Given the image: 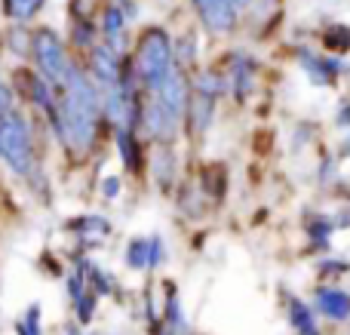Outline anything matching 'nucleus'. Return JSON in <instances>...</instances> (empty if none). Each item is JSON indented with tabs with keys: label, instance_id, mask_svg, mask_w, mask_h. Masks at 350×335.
Instances as JSON below:
<instances>
[{
	"label": "nucleus",
	"instance_id": "f257e3e1",
	"mask_svg": "<svg viewBox=\"0 0 350 335\" xmlns=\"http://www.w3.org/2000/svg\"><path fill=\"white\" fill-rule=\"evenodd\" d=\"M0 160H6V166L18 176H31V170H34L28 123L16 111L0 117Z\"/></svg>",
	"mask_w": 350,
	"mask_h": 335
},
{
	"label": "nucleus",
	"instance_id": "f03ea898",
	"mask_svg": "<svg viewBox=\"0 0 350 335\" xmlns=\"http://www.w3.org/2000/svg\"><path fill=\"white\" fill-rule=\"evenodd\" d=\"M139 77L145 80L151 90H157L160 83L166 80V74L172 71V43H170V34L160 28L148 31L142 37V46H139Z\"/></svg>",
	"mask_w": 350,
	"mask_h": 335
},
{
	"label": "nucleus",
	"instance_id": "7ed1b4c3",
	"mask_svg": "<svg viewBox=\"0 0 350 335\" xmlns=\"http://www.w3.org/2000/svg\"><path fill=\"white\" fill-rule=\"evenodd\" d=\"M31 43H34V55H37V65H40V71H43V80H46V83H65L71 68H68L65 49H62L59 37H55L49 28H40Z\"/></svg>",
	"mask_w": 350,
	"mask_h": 335
},
{
	"label": "nucleus",
	"instance_id": "20e7f679",
	"mask_svg": "<svg viewBox=\"0 0 350 335\" xmlns=\"http://www.w3.org/2000/svg\"><path fill=\"white\" fill-rule=\"evenodd\" d=\"M314 311L323 320H332V323H347L350 320V293L332 283H323L314 289Z\"/></svg>",
	"mask_w": 350,
	"mask_h": 335
},
{
	"label": "nucleus",
	"instance_id": "39448f33",
	"mask_svg": "<svg viewBox=\"0 0 350 335\" xmlns=\"http://www.w3.org/2000/svg\"><path fill=\"white\" fill-rule=\"evenodd\" d=\"M187 98H191L187 80H185V74L175 68V71L166 74L163 83L157 86V105L166 111V114H172L175 120H181V114L187 111Z\"/></svg>",
	"mask_w": 350,
	"mask_h": 335
},
{
	"label": "nucleus",
	"instance_id": "423d86ee",
	"mask_svg": "<svg viewBox=\"0 0 350 335\" xmlns=\"http://www.w3.org/2000/svg\"><path fill=\"white\" fill-rule=\"evenodd\" d=\"M203 16L206 28L215 31V34H224V31L234 28V3L230 0H193Z\"/></svg>",
	"mask_w": 350,
	"mask_h": 335
},
{
	"label": "nucleus",
	"instance_id": "0eeeda50",
	"mask_svg": "<svg viewBox=\"0 0 350 335\" xmlns=\"http://www.w3.org/2000/svg\"><path fill=\"white\" fill-rule=\"evenodd\" d=\"M92 71H96V80L102 83V90H117V86H123L120 62H117L114 49L96 46V53H92Z\"/></svg>",
	"mask_w": 350,
	"mask_h": 335
},
{
	"label": "nucleus",
	"instance_id": "6e6552de",
	"mask_svg": "<svg viewBox=\"0 0 350 335\" xmlns=\"http://www.w3.org/2000/svg\"><path fill=\"white\" fill-rule=\"evenodd\" d=\"M286 317H289V326L295 330V335H320V320H317V311L308 305V302L298 299V295H289Z\"/></svg>",
	"mask_w": 350,
	"mask_h": 335
},
{
	"label": "nucleus",
	"instance_id": "1a4fd4ad",
	"mask_svg": "<svg viewBox=\"0 0 350 335\" xmlns=\"http://www.w3.org/2000/svg\"><path fill=\"white\" fill-rule=\"evenodd\" d=\"M212 114H215V98L206 92H193L187 98V120H191V133L203 135L212 126Z\"/></svg>",
	"mask_w": 350,
	"mask_h": 335
},
{
	"label": "nucleus",
	"instance_id": "9d476101",
	"mask_svg": "<svg viewBox=\"0 0 350 335\" xmlns=\"http://www.w3.org/2000/svg\"><path fill=\"white\" fill-rule=\"evenodd\" d=\"M163 323L172 335H187V320L185 311H181V299H178V286L175 283H166V305H163Z\"/></svg>",
	"mask_w": 350,
	"mask_h": 335
},
{
	"label": "nucleus",
	"instance_id": "9b49d317",
	"mask_svg": "<svg viewBox=\"0 0 350 335\" xmlns=\"http://www.w3.org/2000/svg\"><path fill=\"white\" fill-rule=\"evenodd\" d=\"M123 262L129 271H151V237H133L123 250Z\"/></svg>",
	"mask_w": 350,
	"mask_h": 335
},
{
	"label": "nucleus",
	"instance_id": "f8f14e48",
	"mask_svg": "<svg viewBox=\"0 0 350 335\" xmlns=\"http://www.w3.org/2000/svg\"><path fill=\"white\" fill-rule=\"evenodd\" d=\"M71 228L77 231V237H83L86 246H96V240H102L111 234V225L102 219V215H80Z\"/></svg>",
	"mask_w": 350,
	"mask_h": 335
},
{
	"label": "nucleus",
	"instance_id": "ddd939ff",
	"mask_svg": "<svg viewBox=\"0 0 350 335\" xmlns=\"http://www.w3.org/2000/svg\"><path fill=\"white\" fill-rule=\"evenodd\" d=\"M86 286H90L92 295H98V299H105V295L114 293V277L108 274V271H102L96 262H86Z\"/></svg>",
	"mask_w": 350,
	"mask_h": 335
},
{
	"label": "nucleus",
	"instance_id": "4468645a",
	"mask_svg": "<svg viewBox=\"0 0 350 335\" xmlns=\"http://www.w3.org/2000/svg\"><path fill=\"white\" fill-rule=\"evenodd\" d=\"M40 317H43V308L37 305V302L28 305L22 311V317L16 320V332L18 335H43V320Z\"/></svg>",
	"mask_w": 350,
	"mask_h": 335
},
{
	"label": "nucleus",
	"instance_id": "2eb2a0df",
	"mask_svg": "<svg viewBox=\"0 0 350 335\" xmlns=\"http://www.w3.org/2000/svg\"><path fill=\"white\" fill-rule=\"evenodd\" d=\"M120 157L129 172H139L142 160H139V142L133 139V129H120Z\"/></svg>",
	"mask_w": 350,
	"mask_h": 335
},
{
	"label": "nucleus",
	"instance_id": "dca6fc26",
	"mask_svg": "<svg viewBox=\"0 0 350 335\" xmlns=\"http://www.w3.org/2000/svg\"><path fill=\"white\" fill-rule=\"evenodd\" d=\"M6 10H10L12 18L25 22V18H31L37 10H40V0H6Z\"/></svg>",
	"mask_w": 350,
	"mask_h": 335
},
{
	"label": "nucleus",
	"instance_id": "f3484780",
	"mask_svg": "<svg viewBox=\"0 0 350 335\" xmlns=\"http://www.w3.org/2000/svg\"><path fill=\"white\" fill-rule=\"evenodd\" d=\"M96 302H98V295H92V293H86L80 302H74V314H77L80 323H92V317H96Z\"/></svg>",
	"mask_w": 350,
	"mask_h": 335
},
{
	"label": "nucleus",
	"instance_id": "a211bd4d",
	"mask_svg": "<svg viewBox=\"0 0 350 335\" xmlns=\"http://www.w3.org/2000/svg\"><path fill=\"white\" fill-rule=\"evenodd\" d=\"M350 274V262H335V258H329V262H320V277L323 283L326 280H338V277Z\"/></svg>",
	"mask_w": 350,
	"mask_h": 335
},
{
	"label": "nucleus",
	"instance_id": "6ab92c4d",
	"mask_svg": "<svg viewBox=\"0 0 350 335\" xmlns=\"http://www.w3.org/2000/svg\"><path fill=\"white\" fill-rule=\"evenodd\" d=\"M326 46L329 49H350V31L345 25H335L326 31Z\"/></svg>",
	"mask_w": 350,
	"mask_h": 335
},
{
	"label": "nucleus",
	"instance_id": "aec40b11",
	"mask_svg": "<svg viewBox=\"0 0 350 335\" xmlns=\"http://www.w3.org/2000/svg\"><path fill=\"white\" fill-rule=\"evenodd\" d=\"M120 28H123L120 10H108V12H105V31H108L111 37H117V34H120Z\"/></svg>",
	"mask_w": 350,
	"mask_h": 335
},
{
	"label": "nucleus",
	"instance_id": "412c9836",
	"mask_svg": "<svg viewBox=\"0 0 350 335\" xmlns=\"http://www.w3.org/2000/svg\"><path fill=\"white\" fill-rule=\"evenodd\" d=\"M102 194L108 197V200H114V197L120 194V178H114V176L105 178V182H102Z\"/></svg>",
	"mask_w": 350,
	"mask_h": 335
},
{
	"label": "nucleus",
	"instance_id": "4be33fe9",
	"mask_svg": "<svg viewBox=\"0 0 350 335\" xmlns=\"http://www.w3.org/2000/svg\"><path fill=\"white\" fill-rule=\"evenodd\" d=\"M12 43H16V46H12L16 53H28V34H25L22 28L12 31Z\"/></svg>",
	"mask_w": 350,
	"mask_h": 335
},
{
	"label": "nucleus",
	"instance_id": "5701e85b",
	"mask_svg": "<svg viewBox=\"0 0 350 335\" xmlns=\"http://www.w3.org/2000/svg\"><path fill=\"white\" fill-rule=\"evenodd\" d=\"M62 335H83V332H80V326H77V323H65Z\"/></svg>",
	"mask_w": 350,
	"mask_h": 335
},
{
	"label": "nucleus",
	"instance_id": "b1692460",
	"mask_svg": "<svg viewBox=\"0 0 350 335\" xmlns=\"http://www.w3.org/2000/svg\"><path fill=\"white\" fill-rule=\"evenodd\" d=\"M230 3H234V10H237V6H246L249 0H230Z\"/></svg>",
	"mask_w": 350,
	"mask_h": 335
},
{
	"label": "nucleus",
	"instance_id": "393cba45",
	"mask_svg": "<svg viewBox=\"0 0 350 335\" xmlns=\"http://www.w3.org/2000/svg\"><path fill=\"white\" fill-rule=\"evenodd\" d=\"M261 3H273V0H261Z\"/></svg>",
	"mask_w": 350,
	"mask_h": 335
}]
</instances>
